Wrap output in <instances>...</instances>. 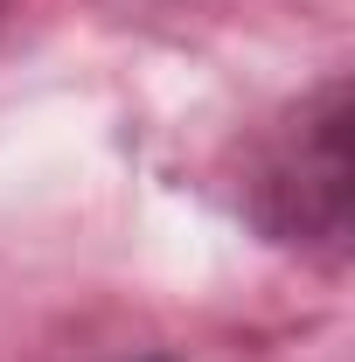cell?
I'll use <instances>...</instances> for the list:
<instances>
[{"label":"cell","mask_w":355,"mask_h":362,"mask_svg":"<svg viewBox=\"0 0 355 362\" xmlns=\"http://www.w3.org/2000/svg\"><path fill=\"white\" fill-rule=\"evenodd\" d=\"M230 202L272 251H293L313 265L349 258V77L342 70L244 139Z\"/></svg>","instance_id":"obj_1"},{"label":"cell","mask_w":355,"mask_h":362,"mask_svg":"<svg viewBox=\"0 0 355 362\" xmlns=\"http://www.w3.org/2000/svg\"><path fill=\"white\" fill-rule=\"evenodd\" d=\"M119 362H181V356H161V349H153V356H119Z\"/></svg>","instance_id":"obj_2"},{"label":"cell","mask_w":355,"mask_h":362,"mask_svg":"<svg viewBox=\"0 0 355 362\" xmlns=\"http://www.w3.org/2000/svg\"><path fill=\"white\" fill-rule=\"evenodd\" d=\"M0 7H7V0H0Z\"/></svg>","instance_id":"obj_3"}]
</instances>
